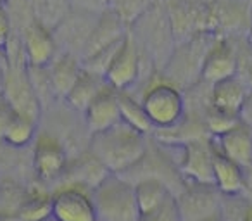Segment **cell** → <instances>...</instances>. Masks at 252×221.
<instances>
[{"label": "cell", "mask_w": 252, "mask_h": 221, "mask_svg": "<svg viewBox=\"0 0 252 221\" xmlns=\"http://www.w3.org/2000/svg\"><path fill=\"white\" fill-rule=\"evenodd\" d=\"M130 33L140 49L144 74L151 78L154 73H161L176 47L164 0H158L147 12H144L130 26Z\"/></svg>", "instance_id": "6da1fadb"}, {"label": "cell", "mask_w": 252, "mask_h": 221, "mask_svg": "<svg viewBox=\"0 0 252 221\" xmlns=\"http://www.w3.org/2000/svg\"><path fill=\"white\" fill-rule=\"evenodd\" d=\"M88 149L100 159L109 173L125 175L147 154V135L119 121L109 130L90 135Z\"/></svg>", "instance_id": "7a4b0ae2"}, {"label": "cell", "mask_w": 252, "mask_h": 221, "mask_svg": "<svg viewBox=\"0 0 252 221\" xmlns=\"http://www.w3.org/2000/svg\"><path fill=\"white\" fill-rule=\"evenodd\" d=\"M97 221H140L133 182L123 175L109 173L92 189Z\"/></svg>", "instance_id": "3957f363"}, {"label": "cell", "mask_w": 252, "mask_h": 221, "mask_svg": "<svg viewBox=\"0 0 252 221\" xmlns=\"http://www.w3.org/2000/svg\"><path fill=\"white\" fill-rule=\"evenodd\" d=\"M156 130L171 131L185 120L187 98L183 90L168 80H152L140 97Z\"/></svg>", "instance_id": "277c9868"}, {"label": "cell", "mask_w": 252, "mask_h": 221, "mask_svg": "<svg viewBox=\"0 0 252 221\" xmlns=\"http://www.w3.org/2000/svg\"><path fill=\"white\" fill-rule=\"evenodd\" d=\"M164 5L176 45L189 42L199 35L214 33V16L211 2L164 0Z\"/></svg>", "instance_id": "5b68a950"}, {"label": "cell", "mask_w": 252, "mask_h": 221, "mask_svg": "<svg viewBox=\"0 0 252 221\" xmlns=\"http://www.w3.org/2000/svg\"><path fill=\"white\" fill-rule=\"evenodd\" d=\"M69 164L67 147L49 130H38L32 144V169L42 185L64 176Z\"/></svg>", "instance_id": "8992f818"}, {"label": "cell", "mask_w": 252, "mask_h": 221, "mask_svg": "<svg viewBox=\"0 0 252 221\" xmlns=\"http://www.w3.org/2000/svg\"><path fill=\"white\" fill-rule=\"evenodd\" d=\"M175 197L182 221H206L220 216L223 193L214 183L185 182Z\"/></svg>", "instance_id": "52a82bcc"}, {"label": "cell", "mask_w": 252, "mask_h": 221, "mask_svg": "<svg viewBox=\"0 0 252 221\" xmlns=\"http://www.w3.org/2000/svg\"><path fill=\"white\" fill-rule=\"evenodd\" d=\"M52 221H97L92 190L64 183L52 192Z\"/></svg>", "instance_id": "ba28073f"}, {"label": "cell", "mask_w": 252, "mask_h": 221, "mask_svg": "<svg viewBox=\"0 0 252 221\" xmlns=\"http://www.w3.org/2000/svg\"><path fill=\"white\" fill-rule=\"evenodd\" d=\"M238 36L218 35L207 49L200 69V81L207 85L218 83L238 74Z\"/></svg>", "instance_id": "9c48e42d"}, {"label": "cell", "mask_w": 252, "mask_h": 221, "mask_svg": "<svg viewBox=\"0 0 252 221\" xmlns=\"http://www.w3.org/2000/svg\"><path fill=\"white\" fill-rule=\"evenodd\" d=\"M142 66L144 63H142L140 49L131 33L128 32L119 50L116 52L114 59L109 64L104 78L116 90H131L142 80Z\"/></svg>", "instance_id": "30bf717a"}, {"label": "cell", "mask_w": 252, "mask_h": 221, "mask_svg": "<svg viewBox=\"0 0 252 221\" xmlns=\"http://www.w3.org/2000/svg\"><path fill=\"white\" fill-rule=\"evenodd\" d=\"M213 158L214 145L211 137H199L183 142L178 166L185 182L213 183Z\"/></svg>", "instance_id": "8fae6325"}, {"label": "cell", "mask_w": 252, "mask_h": 221, "mask_svg": "<svg viewBox=\"0 0 252 221\" xmlns=\"http://www.w3.org/2000/svg\"><path fill=\"white\" fill-rule=\"evenodd\" d=\"M214 33L221 36H247L252 26V2L213 0Z\"/></svg>", "instance_id": "7c38bea8"}, {"label": "cell", "mask_w": 252, "mask_h": 221, "mask_svg": "<svg viewBox=\"0 0 252 221\" xmlns=\"http://www.w3.org/2000/svg\"><path fill=\"white\" fill-rule=\"evenodd\" d=\"M98 14L73 9L54 30V36H56L59 52L74 54L81 59V54H83L85 45L90 38V33L94 30Z\"/></svg>", "instance_id": "4fadbf2b"}, {"label": "cell", "mask_w": 252, "mask_h": 221, "mask_svg": "<svg viewBox=\"0 0 252 221\" xmlns=\"http://www.w3.org/2000/svg\"><path fill=\"white\" fill-rule=\"evenodd\" d=\"M16 35L21 40L26 61L32 66H49L54 57L59 54L54 32L42 25L36 18L26 23Z\"/></svg>", "instance_id": "5bb4252c"}, {"label": "cell", "mask_w": 252, "mask_h": 221, "mask_svg": "<svg viewBox=\"0 0 252 221\" xmlns=\"http://www.w3.org/2000/svg\"><path fill=\"white\" fill-rule=\"evenodd\" d=\"M83 120L90 135L109 130L111 126L118 125L121 121L119 90L112 88L109 83L105 85L83 113Z\"/></svg>", "instance_id": "9a60e30c"}, {"label": "cell", "mask_w": 252, "mask_h": 221, "mask_svg": "<svg viewBox=\"0 0 252 221\" xmlns=\"http://www.w3.org/2000/svg\"><path fill=\"white\" fill-rule=\"evenodd\" d=\"M128 32H130V26L126 25L125 19L112 7L100 12L90 33V38H88L87 45L83 49V54H81V61L100 52L102 49L112 45V43L121 42L128 35Z\"/></svg>", "instance_id": "2e32d148"}, {"label": "cell", "mask_w": 252, "mask_h": 221, "mask_svg": "<svg viewBox=\"0 0 252 221\" xmlns=\"http://www.w3.org/2000/svg\"><path fill=\"white\" fill-rule=\"evenodd\" d=\"M213 138V137H211ZM214 145V158H213V183L223 195H237L245 193L247 187V173L245 168L231 161L228 156H224L220 149Z\"/></svg>", "instance_id": "e0dca14e"}, {"label": "cell", "mask_w": 252, "mask_h": 221, "mask_svg": "<svg viewBox=\"0 0 252 221\" xmlns=\"http://www.w3.org/2000/svg\"><path fill=\"white\" fill-rule=\"evenodd\" d=\"M216 147L224 156L240 164L242 168H252V128L238 121L220 137H213Z\"/></svg>", "instance_id": "ac0fdd59"}, {"label": "cell", "mask_w": 252, "mask_h": 221, "mask_svg": "<svg viewBox=\"0 0 252 221\" xmlns=\"http://www.w3.org/2000/svg\"><path fill=\"white\" fill-rule=\"evenodd\" d=\"M249 90H251V87H249L247 81L240 74H235V76H230L226 80H221L218 83L211 85L209 102L211 105L221 109V111L238 114Z\"/></svg>", "instance_id": "d6986e66"}, {"label": "cell", "mask_w": 252, "mask_h": 221, "mask_svg": "<svg viewBox=\"0 0 252 221\" xmlns=\"http://www.w3.org/2000/svg\"><path fill=\"white\" fill-rule=\"evenodd\" d=\"M49 74L54 92L59 100H64L83 71V63L78 56L69 52H59L49 64Z\"/></svg>", "instance_id": "ffe728a7"}, {"label": "cell", "mask_w": 252, "mask_h": 221, "mask_svg": "<svg viewBox=\"0 0 252 221\" xmlns=\"http://www.w3.org/2000/svg\"><path fill=\"white\" fill-rule=\"evenodd\" d=\"M133 187L140 216L154 213L161 206H164L169 199L175 197L168 183L161 178H156V176H142V178L135 180Z\"/></svg>", "instance_id": "44dd1931"}, {"label": "cell", "mask_w": 252, "mask_h": 221, "mask_svg": "<svg viewBox=\"0 0 252 221\" xmlns=\"http://www.w3.org/2000/svg\"><path fill=\"white\" fill-rule=\"evenodd\" d=\"M105 85H107V81H105V78L102 74H97L94 71H88L83 67L80 78L74 83V87L71 88L69 94L66 95L64 102L73 111H76L78 114H83L88 105H90V102L97 97V94Z\"/></svg>", "instance_id": "7402d4cb"}, {"label": "cell", "mask_w": 252, "mask_h": 221, "mask_svg": "<svg viewBox=\"0 0 252 221\" xmlns=\"http://www.w3.org/2000/svg\"><path fill=\"white\" fill-rule=\"evenodd\" d=\"M19 221H52V192L30 185L28 195L18 211Z\"/></svg>", "instance_id": "603a6c76"}, {"label": "cell", "mask_w": 252, "mask_h": 221, "mask_svg": "<svg viewBox=\"0 0 252 221\" xmlns=\"http://www.w3.org/2000/svg\"><path fill=\"white\" fill-rule=\"evenodd\" d=\"M38 125H40V121L14 111L11 120H9L7 126H5V130H4L2 140L7 142V144L12 145V147H18V149L30 147L40 130Z\"/></svg>", "instance_id": "cb8c5ba5"}, {"label": "cell", "mask_w": 252, "mask_h": 221, "mask_svg": "<svg viewBox=\"0 0 252 221\" xmlns=\"http://www.w3.org/2000/svg\"><path fill=\"white\" fill-rule=\"evenodd\" d=\"M119 109H121V121L133 126L135 130L142 131L144 135L154 133V125L149 120L142 100H137L128 90L119 92Z\"/></svg>", "instance_id": "d4e9b609"}, {"label": "cell", "mask_w": 252, "mask_h": 221, "mask_svg": "<svg viewBox=\"0 0 252 221\" xmlns=\"http://www.w3.org/2000/svg\"><path fill=\"white\" fill-rule=\"evenodd\" d=\"M28 189L30 185L23 183L18 176H0V213L18 216V211L28 195Z\"/></svg>", "instance_id": "484cf974"}, {"label": "cell", "mask_w": 252, "mask_h": 221, "mask_svg": "<svg viewBox=\"0 0 252 221\" xmlns=\"http://www.w3.org/2000/svg\"><path fill=\"white\" fill-rule=\"evenodd\" d=\"M33 7H35V18L52 32L73 11L69 0H40L33 4Z\"/></svg>", "instance_id": "4316f807"}, {"label": "cell", "mask_w": 252, "mask_h": 221, "mask_svg": "<svg viewBox=\"0 0 252 221\" xmlns=\"http://www.w3.org/2000/svg\"><path fill=\"white\" fill-rule=\"evenodd\" d=\"M238 121H240L238 114L221 111V109L211 105V102L207 104L206 111H204V125H206V130L211 137H220L221 133H224L231 126H235Z\"/></svg>", "instance_id": "83f0119b"}, {"label": "cell", "mask_w": 252, "mask_h": 221, "mask_svg": "<svg viewBox=\"0 0 252 221\" xmlns=\"http://www.w3.org/2000/svg\"><path fill=\"white\" fill-rule=\"evenodd\" d=\"M251 209H252V204L245 197V193L223 195L220 218L221 221H245V218H247Z\"/></svg>", "instance_id": "f1b7e54d"}, {"label": "cell", "mask_w": 252, "mask_h": 221, "mask_svg": "<svg viewBox=\"0 0 252 221\" xmlns=\"http://www.w3.org/2000/svg\"><path fill=\"white\" fill-rule=\"evenodd\" d=\"M158 0H112V9L131 26L144 12H147Z\"/></svg>", "instance_id": "f546056e"}, {"label": "cell", "mask_w": 252, "mask_h": 221, "mask_svg": "<svg viewBox=\"0 0 252 221\" xmlns=\"http://www.w3.org/2000/svg\"><path fill=\"white\" fill-rule=\"evenodd\" d=\"M140 221H182L178 204H176V197L169 199L164 206H161L158 211H154V213L140 216Z\"/></svg>", "instance_id": "4dcf8cb0"}, {"label": "cell", "mask_w": 252, "mask_h": 221, "mask_svg": "<svg viewBox=\"0 0 252 221\" xmlns=\"http://www.w3.org/2000/svg\"><path fill=\"white\" fill-rule=\"evenodd\" d=\"M14 35V25H12L7 7H5V4H0V52L2 54L5 52Z\"/></svg>", "instance_id": "1f68e13d"}, {"label": "cell", "mask_w": 252, "mask_h": 221, "mask_svg": "<svg viewBox=\"0 0 252 221\" xmlns=\"http://www.w3.org/2000/svg\"><path fill=\"white\" fill-rule=\"evenodd\" d=\"M238 74H240L249 83V87L252 88V49L247 42V36H245L244 49L238 47Z\"/></svg>", "instance_id": "d6a6232c"}, {"label": "cell", "mask_w": 252, "mask_h": 221, "mask_svg": "<svg viewBox=\"0 0 252 221\" xmlns=\"http://www.w3.org/2000/svg\"><path fill=\"white\" fill-rule=\"evenodd\" d=\"M69 2L73 9L92 12V14H100L112 7V0H69Z\"/></svg>", "instance_id": "836d02e7"}, {"label": "cell", "mask_w": 252, "mask_h": 221, "mask_svg": "<svg viewBox=\"0 0 252 221\" xmlns=\"http://www.w3.org/2000/svg\"><path fill=\"white\" fill-rule=\"evenodd\" d=\"M238 118H240L242 123H245L247 126L252 128V88L249 90L247 97H245L244 104H242L240 113H238Z\"/></svg>", "instance_id": "e575fe53"}, {"label": "cell", "mask_w": 252, "mask_h": 221, "mask_svg": "<svg viewBox=\"0 0 252 221\" xmlns=\"http://www.w3.org/2000/svg\"><path fill=\"white\" fill-rule=\"evenodd\" d=\"M4 74H5V56L0 52V94H2V87H4Z\"/></svg>", "instance_id": "d590c367"}, {"label": "cell", "mask_w": 252, "mask_h": 221, "mask_svg": "<svg viewBox=\"0 0 252 221\" xmlns=\"http://www.w3.org/2000/svg\"><path fill=\"white\" fill-rule=\"evenodd\" d=\"M0 221H19L18 216H12V214L0 213Z\"/></svg>", "instance_id": "8d00e7d4"}, {"label": "cell", "mask_w": 252, "mask_h": 221, "mask_svg": "<svg viewBox=\"0 0 252 221\" xmlns=\"http://www.w3.org/2000/svg\"><path fill=\"white\" fill-rule=\"evenodd\" d=\"M247 42H249V45H251V49H252V28H251V32L247 33Z\"/></svg>", "instance_id": "74e56055"}, {"label": "cell", "mask_w": 252, "mask_h": 221, "mask_svg": "<svg viewBox=\"0 0 252 221\" xmlns=\"http://www.w3.org/2000/svg\"><path fill=\"white\" fill-rule=\"evenodd\" d=\"M245 221H252V209L249 211V214H247V218H245Z\"/></svg>", "instance_id": "f35d334b"}, {"label": "cell", "mask_w": 252, "mask_h": 221, "mask_svg": "<svg viewBox=\"0 0 252 221\" xmlns=\"http://www.w3.org/2000/svg\"><path fill=\"white\" fill-rule=\"evenodd\" d=\"M206 221H221V218L216 216V218H211V220H206Z\"/></svg>", "instance_id": "ab89813d"}, {"label": "cell", "mask_w": 252, "mask_h": 221, "mask_svg": "<svg viewBox=\"0 0 252 221\" xmlns=\"http://www.w3.org/2000/svg\"><path fill=\"white\" fill-rule=\"evenodd\" d=\"M195 2H213V0H195Z\"/></svg>", "instance_id": "60d3db41"}, {"label": "cell", "mask_w": 252, "mask_h": 221, "mask_svg": "<svg viewBox=\"0 0 252 221\" xmlns=\"http://www.w3.org/2000/svg\"><path fill=\"white\" fill-rule=\"evenodd\" d=\"M32 2H33V4H36V2H40V0H32Z\"/></svg>", "instance_id": "b9f144b4"}, {"label": "cell", "mask_w": 252, "mask_h": 221, "mask_svg": "<svg viewBox=\"0 0 252 221\" xmlns=\"http://www.w3.org/2000/svg\"><path fill=\"white\" fill-rule=\"evenodd\" d=\"M4 2H5V0H0V4H4Z\"/></svg>", "instance_id": "7bdbcfd3"}, {"label": "cell", "mask_w": 252, "mask_h": 221, "mask_svg": "<svg viewBox=\"0 0 252 221\" xmlns=\"http://www.w3.org/2000/svg\"><path fill=\"white\" fill-rule=\"evenodd\" d=\"M247 2H252V0H247Z\"/></svg>", "instance_id": "ee69618b"}]
</instances>
